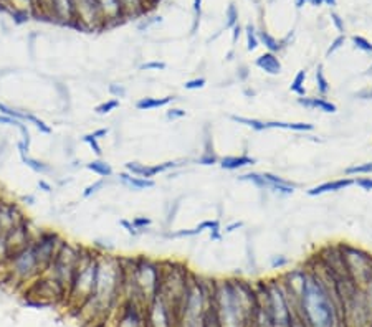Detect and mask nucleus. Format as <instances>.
Here are the masks:
<instances>
[{
  "instance_id": "55",
  "label": "nucleus",
  "mask_w": 372,
  "mask_h": 327,
  "mask_svg": "<svg viewBox=\"0 0 372 327\" xmlns=\"http://www.w3.org/2000/svg\"><path fill=\"white\" fill-rule=\"evenodd\" d=\"M308 2L311 3V5H314V7H318V5L324 3V0H308Z\"/></svg>"
},
{
  "instance_id": "20",
  "label": "nucleus",
  "mask_w": 372,
  "mask_h": 327,
  "mask_svg": "<svg viewBox=\"0 0 372 327\" xmlns=\"http://www.w3.org/2000/svg\"><path fill=\"white\" fill-rule=\"evenodd\" d=\"M174 101V96H164V98H141L136 103V109L139 111H152V109L169 106Z\"/></svg>"
},
{
  "instance_id": "22",
  "label": "nucleus",
  "mask_w": 372,
  "mask_h": 327,
  "mask_svg": "<svg viewBox=\"0 0 372 327\" xmlns=\"http://www.w3.org/2000/svg\"><path fill=\"white\" fill-rule=\"evenodd\" d=\"M85 167L90 170V172L100 175L101 179H110L111 175H113V167L106 162V160H103V159L91 160V162L85 164Z\"/></svg>"
},
{
  "instance_id": "3",
  "label": "nucleus",
  "mask_w": 372,
  "mask_h": 327,
  "mask_svg": "<svg viewBox=\"0 0 372 327\" xmlns=\"http://www.w3.org/2000/svg\"><path fill=\"white\" fill-rule=\"evenodd\" d=\"M98 254H100V251H96L95 248L83 246L80 263L75 269L68 291H66L65 303H68L71 309H80L95 294L96 274H98Z\"/></svg>"
},
{
  "instance_id": "53",
  "label": "nucleus",
  "mask_w": 372,
  "mask_h": 327,
  "mask_svg": "<svg viewBox=\"0 0 372 327\" xmlns=\"http://www.w3.org/2000/svg\"><path fill=\"white\" fill-rule=\"evenodd\" d=\"M194 12L195 15L200 17V12H202V0H194Z\"/></svg>"
},
{
  "instance_id": "13",
  "label": "nucleus",
  "mask_w": 372,
  "mask_h": 327,
  "mask_svg": "<svg viewBox=\"0 0 372 327\" xmlns=\"http://www.w3.org/2000/svg\"><path fill=\"white\" fill-rule=\"evenodd\" d=\"M354 185V179H338V180H331V182H324L321 185H316L313 187V189H309L306 194L309 197H318V195H324V194H329V192H339V190H344L348 189V187Z\"/></svg>"
},
{
  "instance_id": "38",
  "label": "nucleus",
  "mask_w": 372,
  "mask_h": 327,
  "mask_svg": "<svg viewBox=\"0 0 372 327\" xmlns=\"http://www.w3.org/2000/svg\"><path fill=\"white\" fill-rule=\"evenodd\" d=\"M167 68V65L164 63V61H146V63H142L141 66H139V70L141 71H149V70H156V71H162Z\"/></svg>"
},
{
  "instance_id": "48",
  "label": "nucleus",
  "mask_w": 372,
  "mask_h": 327,
  "mask_svg": "<svg viewBox=\"0 0 372 327\" xmlns=\"http://www.w3.org/2000/svg\"><path fill=\"white\" fill-rule=\"evenodd\" d=\"M331 20H333L334 27L338 28V32H341V35H343V32H344V22H343V18H341L336 12H333V13H331Z\"/></svg>"
},
{
  "instance_id": "4",
  "label": "nucleus",
  "mask_w": 372,
  "mask_h": 327,
  "mask_svg": "<svg viewBox=\"0 0 372 327\" xmlns=\"http://www.w3.org/2000/svg\"><path fill=\"white\" fill-rule=\"evenodd\" d=\"M3 274H5V281L15 283L18 286L30 284L40 274H43L37 261V256L33 253L32 243L28 246H25L23 250L10 254L8 261L3 266Z\"/></svg>"
},
{
  "instance_id": "49",
  "label": "nucleus",
  "mask_w": 372,
  "mask_h": 327,
  "mask_svg": "<svg viewBox=\"0 0 372 327\" xmlns=\"http://www.w3.org/2000/svg\"><path fill=\"white\" fill-rule=\"evenodd\" d=\"M38 189L41 192H45V194H48V195L53 194V185H51L50 182H46L45 179H40L38 180Z\"/></svg>"
},
{
  "instance_id": "19",
  "label": "nucleus",
  "mask_w": 372,
  "mask_h": 327,
  "mask_svg": "<svg viewBox=\"0 0 372 327\" xmlns=\"http://www.w3.org/2000/svg\"><path fill=\"white\" fill-rule=\"evenodd\" d=\"M20 159H22V162L27 165L28 169H32L35 174L45 175L46 177V175H51L55 172V169L51 164L43 162V160H40V159H35L30 154H20Z\"/></svg>"
},
{
  "instance_id": "51",
  "label": "nucleus",
  "mask_w": 372,
  "mask_h": 327,
  "mask_svg": "<svg viewBox=\"0 0 372 327\" xmlns=\"http://www.w3.org/2000/svg\"><path fill=\"white\" fill-rule=\"evenodd\" d=\"M108 132H110V129L108 127H100V129H96V131H93V132H90L93 137H96L98 141L100 139H103V137H106L108 136Z\"/></svg>"
},
{
  "instance_id": "32",
  "label": "nucleus",
  "mask_w": 372,
  "mask_h": 327,
  "mask_svg": "<svg viewBox=\"0 0 372 327\" xmlns=\"http://www.w3.org/2000/svg\"><path fill=\"white\" fill-rule=\"evenodd\" d=\"M81 141L85 142V144H88L90 145V149L95 152L96 155H98V159H101V155H103V149H101V145H100V141H98L96 137H93L91 134H85V136L81 137Z\"/></svg>"
},
{
  "instance_id": "46",
  "label": "nucleus",
  "mask_w": 372,
  "mask_h": 327,
  "mask_svg": "<svg viewBox=\"0 0 372 327\" xmlns=\"http://www.w3.org/2000/svg\"><path fill=\"white\" fill-rule=\"evenodd\" d=\"M165 116H167V119H170V121H175V119L185 117V111H182V109H179V108H172V109H169Z\"/></svg>"
},
{
  "instance_id": "11",
  "label": "nucleus",
  "mask_w": 372,
  "mask_h": 327,
  "mask_svg": "<svg viewBox=\"0 0 372 327\" xmlns=\"http://www.w3.org/2000/svg\"><path fill=\"white\" fill-rule=\"evenodd\" d=\"M177 162L174 160H169V162H162V164H156V165H149V164H141V162H127L124 165L127 174L136 175V177H142V179H154L156 175L162 174V172H169L177 167Z\"/></svg>"
},
{
  "instance_id": "36",
  "label": "nucleus",
  "mask_w": 372,
  "mask_h": 327,
  "mask_svg": "<svg viewBox=\"0 0 372 327\" xmlns=\"http://www.w3.org/2000/svg\"><path fill=\"white\" fill-rule=\"evenodd\" d=\"M131 221H132V225L137 228L139 235H141V233H146L152 223L151 218H147V217H136V218H132Z\"/></svg>"
},
{
  "instance_id": "45",
  "label": "nucleus",
  "mask_w": 372,
  "mask_h": 327,
  "mask_svg": "<svg viewBox=\"0 0 372 327\" xmlns=\"http://www.w3.org/2000/svg\"><path fill=\"white\" fill-rule=\"evenodd\" d=\"M289 263V259L286 256H273L271 258V268L273 269H280L283 266H286Z\"/></svg>"
},
{
  "instance_id": "15",
  "label": "nucleus",
  "mask_w": 372,
  "mask_h": 327,
  "mask_svg": "<svg viewBox=\"0 0 372 327\" xmlns=\"http://www.w3.org/2000/svg\"><path fill=\"white\" fill-rule=\"evenodd\" d=\"M255 65L261 71L268 73V75L276 76V75H280V73H281V61L278 60L276 53H270V51H266V53L258 56V58L255 60Z\"/></svg>"
},
{
  "instance_id": "35",
  "label": "nucleus",
  "mask_w": 372,
  "mask_h": 327,
  "mask_svg": "<svg viewBox=\"0 0 372 327\" xmlns=\"http://www.w3.org/2000/svg\"><path fill=\"white\" fill-rule=\"evenodd\" d=\"M8 258H10V250L7 246V240H5V235L0 233V269H3Z\"/></svg>"
},
{
  "instance_id": "5",
  "label": "nucleus",
  "mask_w": 372,
  "mask_h": 327,
  "mask_svg": "<svg viewBox=\"0 0 372 327\" xmlns=\"http://www.w3.org/2000/svg\"><path fill=\"white\" fill-rule=\"evenodd\" d=\"M81 253H83V246L65 240L61 243V246L58 248V251H56L53 261H51L48 269H46L43 274H48V276L56 279L61 286L66 288V291H68L71 279H73L75 269L80 263Z\"/></svg>"
},
{
  "instance_id": "25",
  "label": "nucleus",
  "mask_w": 372,
  "mask_h": 327,
  "mask_svg": "<svg viewBox=\"0 0 372 327\" xmlns=\"http://www.w3.org/2000/svg\"><path fill=\"white\" fill-rule=\"evenodd\" d=\"M304 80H306V71L299 70L294 76V80L289 85V91H293L294 95H298L299 98L306 95V88H304Z\"/></svg>"
},
{
  "instance_id": "6",
  "label": "nucleus",
  "mask_w": 372,
  "mask_h": 327,
  "mask_svg": "<svg viewBox=\"0 0 372 327\" xmlns=\"http://www.w3.org/2000/svg\"><path fill=\"white\" fill-rule=\"evenodd\" d=\"M33 304L37 306H50L56 303H63L66 299V288L53 279L48 274H40L37 279H33L28 284L27 293Z\"/></svg>"
},
{
  "instance_id": "33",
  "label": "nucleus",
  "mask_w": 372,
  "mask_h": 327,
  "mask_svg": "<svg viewBox=\"0 0 372 327\" xmlns=\"http://www.w3.org/2000/svg\"><path fill=\"white\" fill-rule=\"evenodd\" d=\"M346 175H359V174H372V162H366L361 165H353L344 170Z\"/></svg>"
},
{
  "instance_id": "26",
  "label": "nucleus",
  "mask_w": 372,
  "mask_h": 327,
  "mask_svg": "<svg viewBox=\"0 0 372 327\" xmlns=\"http://www.w3.org/2000/svg\"><path fill=\"white\" fill-rule=\"evenodd\" d=\"M27 124H33V126L37 127L41 134H45V136H50V134L53 132V129H51L50 124H46L43 119L38 117L37 114H33L32 111H28V114H27Z\"/></svg>"
},
{
  "instance_id": "29",
  "label": "nucleus",
  "mask_w": 372,
  "mask_h": 327,
  "mask_svg": "<svg viewBox=\"0 0 372 327\" xmlns=\"http://www.w3.org/2000/svg\"><path fill=\"white\" fill-rule=\"evenodd\" d=\"M245 35H247V50L248 51H255L258 48V43H260V40H258V35L255 32V27L248 23L247 27H245Z\"/></svg>"
},
{
  "instance_id": "40",
  "label": "nucleus",
  "mask_w": 372,
  "mask_h": 327,
  "mask_svg": "<svg viewBox=\"0 0 372 327\" xmlns=\"http://www.w3.org/2000/svg\"><path fill=\"white\" fill-rule=\"evenodd\" d=\"M195 162L200 164V165H214V164L219 162V159H217V155L214 152H204L202 157H199Z\"/></svg>"
},
{
  "instance_id": "58",
  "label": "nucleus",
  "mask_w": 372,
  "mask_h": 327,
  "mask_svg": "<svg viewBox=\"0 0 372 327\" xmlns=\"http://www.w3.org/2000/svg\"><path fill=\"white\" fill-rule=\"evenodd\" d=\"M371 70H372V66H371V68H369V71H371Z\"/></svg>"
},
{
  "instance_id": "21",
  "label": "nucleus",
  "mask_w": 372,
  "mask_h": 327,
  "mask_svg": "<svg viewBox=\"0 0 372 327\" xmlns=\"http://www.w3.org/2000/svg\"><path fill=\"white\" fill-rule=\"evenodd\" d=\"M266 129H286V131L308 132L313 131L314 126L308 122H283V121H270L266 122Z\"/></svg>"
},
{
  "instance_id": "8",
  "label": "nucleus",
  "mask_w": 372,
  "mask_h": 327,
  "mask_svg": "<svg viewBox=\"0 0 372 327\" xmlns=\"http://www.w3.org/2000/svg\"><path fill=\"white\" fill-rule=\"evenodd\" d=\"M73 15L75 28L85 30V32L105 28V22H103L96 0H73Z\"/></svg>"
},
{
  "instance_id": "52",
  "label": "nucleus",
  "mask_w": 372,
  "mask_h": 327,
  "mask_svg": "<svg viewBox=\"0 0 372 327\" xmlns=\"http://www.w3.org/2000/svg\"><path fill=\"white\" fill-rule=\"evenodd\" d=\"M240 33H242V27L239 23L235 25L234 28H232V43H237V40H239V36H240Z\"/></svg>"
},
{
  "instance_id": "23",
  "label": "nucleus",
  "mask_w": 372,
  "mask_h": 327,
  "mask_svg": "<svg viewBox=\"0 0 372 327\" xmlns=\"http://www.w3.org/2000/svg\"><path fill=\"white\" fill-rule=\"evenodd\" d=\"M230 119L237 124H244V126L253 129V131H265L266 129V122L260 121V119H251V117H245V116H230Z\"/></svg>"
},
{
  "instance_id": "50",
  "label": "nucleus",
  "mask_w": 372,
  "mask_h": 327,
  "mask_svg": "<svg viewBox=\"0 0 372 327\" xmlns=\"http://www.w3.org/2000/svg\"><path fill=\"white\" fill-rule=\"evenodd\" d=\"M20 202H22V205H27V207H33L37 204V197L33 194H27V195H22L20 197Z\"/></svg>"
},
{
  "instance_id": "9",
  "label": "nucleus",
  "mask_w": 372,
  "mask_h": 327,
  "mask_svg": "<svg viewBox=\"0 0 372 327\" xmlns=\"http://www.w3.org/2000/svg\"><path fill=\"white\" fill-rule=\"evenodd\" d=\"M144 314L147 327H174L175 316L159 294L144 309Z\"/></svg>"
},
{
  "instance_id": "18",
  "label": "nucleus",
  "mask_w": 372,
  "mask_h": 327,
  "mask_svg": "<svg viewBox=\"0 0 372 327\" xmlns=\"http://www.w3.org/2000/svg\"><path fill=\"white\" fill-rule=\"evenodd\" d=\"M263 177L268 180V185H270V190L273 192H278V194H285V195H291L294 189H296V185L291 184L289 180H285L281 177H278L275 174H270V172H265L263 174Z\"/></svg>"
},
{
  "instance_id": "47",
  "label": "nucleus",
  "mask_w": 372,
  "mask_h": 327,
  "mask_svg": "<svg viewBox=\"0 0 372 327\" xmlns=\"http://www.w3.org/2000/svg\"><path fill=\"white\" fill-rule=\"evenodd\" d=\"M356 185H359L363 190H372V179L371 177H364V179H356L354 180Z\"/></svg>"
},
{
  "instance_id": "27",
  "label": "nucleus",
  "mask_w": 372,
  "mask_h": 327,
  "mask_svg": "<svg viewBox=\"0 0 372 327\" xmlns=\"http://www.w3.org/2000/svg\"><path fill=\"white\" fill-rule=\"evenodd\" d=\"M316 90H318V93L321 96H326L328 93H329V90H331V86H329V81H328V78L324 76V71H323V66L319 65L318 68H316Z\"/></svg>"
},
{
  "instance_id": "1",
  "label": "nucleus",
  "mask_w": 372,
  "mask_h": 327,
  "mask_svg": "<svg viewBox=\"0 0 372 327\" xmlns=\"http://www.w3.org/2000/svg\"><path fill=\"white\" fill-rule=\"evenodd\" d=\"M123 294H124L123 258H118L111 253H100L98 254V274H96L95 294L81 308L93 306V314H105L108 309H111L120 301V296Z\"/></svg>"
},
{
  "instance_id": "12",
  "label": "nucleus",
  "mask_w": 372,
  "mask_h": 327,
  "mask_svg": "<svg viewBox=\"0 0 372 327\" xmlns=\"http://www.w3.org/2000/svg\"><path fill=\"white\" fill-rule=\"evenodd\" d=\"M96 3L100 7L103 22H105V28L113 27V25L120 23L121 20L126 18L120 0H96Z\"/></svg>"
},
{
  "instance_id": "42",
  "label": "nucleus",
  "mask_w": 372,
  "mask_h": 327,
  "mask_svg": "<svg viewBox=\"0 0 372 327\" xmlns=\"http://www.w3.org/2000/svg\"><path fill=\"white\" fill-rule=\"evenodd\" d=\"M205 78H195V80H190L187 83H184V88L185 90H202V88L205 86Z\"/></svg>"
},
{
  "instance_id": "57",
  "label": "nucleus",
  "mask_w": 372,
  "mask_h": 327,
  "mask_svg": "<svg viewBox=\"0 0 372 327\" xmlns=\"http://www.w3.org/2000/svg\"><path fill=\"white\" fill-rule=\"evenodd\" d=\"M324 3H328L329 7H334V5H336V0H324Z\"/></svg>"
},
{
  "instance_id": "41",
  "label": "nucleus",
  "mask_w": 372,
  "mask_h": 327,
  "mask_svg": "<svg viewBox=\"0 0 372 327\" xmlns=\"http://www.w3.org/2000/svg\"><path fill=\"white\" fill-rule=\"evenodd\" d=\"M344 41H346V36L344 35H339V36H336V38L333 40V43L329 45V48H328V51H326V56H331L334 53V51H338L341 46L344 45Z\"/></svg>"
},
{
  "instance_id": "44",
  "label": "nucleus",
  "mask_w": 372,
  "mask_h": 327,
  "mask_svg": "<svg viewBox=\"0 0 372 327\" xmlns=\"http://www.w3.org/2000/svg\"><path fill=\"white\" fill-rule=\"evenodd\" d=\"M120 225L124 228V230H126L127 235H131V236H139L137 228L132 225V221H131V220H126V218H123V220H120Z\"/></svg>"
},
{
  "instance_id": "31",
  "label": "nucleus",
  "mask_w": 372,
  "mask_h": 327,
  "mask_svg": "<svg viewBox=\"0 0 372 327\" xmlns=\"http://www.w3.org/2000/svg\"><path fill=\"white\" fill-rule=\"evenodd\" d=\"M239 23V10H237L235 3H230L225 12V28H234Z\"/></svg>"
},
{
  "instance_id": "14",
  "label": "nucleus",
  "mask_w": 372,
  "mask_h": 327,
  "mask_svg": "<svg viewBox=\"0 0 372 327\" xmlns=\"http://www.w3.org/2000/svg\"><path fill=\"white\" fill-rule=\"evenodd\" d=\"M298 105L306 108V109H313V111H323V112H328V114H333L338 111V106L334 105V103H331L328 100H324V98H308V96H301L298 98Z\"/></svg>"
},
{
  "instance_id": "28",
  "label": "nucleus",
  "mask_w": 372,
  "mask_h": 327,
  "mask_svg": "<svg viewBox=\"0 0 372 327\" xmlns=\"http://www.w3.org/2000/svg\"><path fill=\"white\" fill-rule=\"evenodd\" d=\"M121 105L120 100H116V98H113V100H106L103 101L101 105H98L95 108V112L100 114V116H106V114H110L111 111H115V109H118Z\"/></svg>"
},
{
  "instance_id": "24",
  "label": "nucleus",
  "mask_w": 372,
  "mask_h": 327,
  "mask_svg": "<svg viewBox=\"0 0 372 327\" xmlns=\"http://www.w3.org/2000/svg\"><path fill=\"white\" fill-rule=\"evenodd\" d=\"M258 40L261 41L263 45H265V48L270 51V53H276V51H280L283 46H281V41H278L275 36L270 35L266 32V30H261L260 35H258Z\"/></svg>"
},
{
  "instance_id": "54",
  "label": "nucleus",
  "mask_w": 372,
  "mask_h": 327,
  "mask_svg": "<svg viewBox=\"0 0 372 327\" xmlns=\"http://www.w3.org/2000/svg\"><path fill=\"white\" fill-rule=\"evenodd\" d=\"M240 226H244V223H242V221H235V223H232V225L227 226L225 231L230 233V231H234V230H237V228H240Z\"/></svg>"
},
{
  "instance_id": "7",
  "label": "nucleus",
  "mask_w": 372,
  "mask_h": 327,
  "mask_svg": "<svg viewBox=\"0 0 372 327\" xmlns=\"http://www.w3.org/2000/svg\"><path fill=\"white\" fill-rule=\"evenodd\" d=\"M63 241H65V238L61 236L58 231L48 230V228H43V231L32 241L33 253H35V256H37V261L43 273L48 269L56 251H58V248L61 246Z\"/></svg>"
},
{
  "instance_id": "30",
  "label": "nucleus",
  "mask_w": 372,
  "mask_h": 327,
  "mask_svg": "<svg viewBox=\"0 0 372 327\" xmlns=\"http://www.w3.org/2000/svg\"><path fill=\"white\" fill-rule=\"evenodd\" d=\"M106 180H108V179H100V180L93 182V184H90V185L86 187L85 190L81 192V197H83V199H91L93 195H96L98 192L105 189V185H106Z\"/></svg>"
},
{
  "instance_id": "34",
  "label": "nucleus",
  "mask_w": 372,
  "mask_h": 327,
  "mask_svg": "<svg viewBox=\"0 0 372 327\" xmlns=\"http://www.w3.org/2000/svg\"><path fill=\"white\" fill-rule=\"evenodd\" d=\"M200 235V231L197 228H190V230H177V231H167L165 233V238H170V240H175V238H190V236H197Z\"/></svg>"
},
{
  "instance_id": "37",
  "label": "nucleus",
  "mask_w": 372,
  "mask_h": 327,
  "mask_svg": "<svg viewBox=\"0 0 372 327\" xmlns=\"http://www.w3.org/2000/svg\"><path fill=\"white\" fill-rule=\"evenodd\" d=\"M351 40H353V43H354V46L358 50H363V51H366V53H372V43H371L369 40H366L364 36L354 35Z\"/></svg>"
},
{
  "instance_id": "43",
  "label": "nucleus",
  "mask_w": 372,
  "mask_h": 327,
  "mask_svg": "<svg viewBox=\"0 0 372 327\" xmlns=\"http://www.w3.org/2000/svg\"><path fill=\"white\" fill-rule=\"evenodd\" d=\"M23 124V121H18L15 117L5 116V114H0V126H13L15 129H18Z\"/></svg>"
},
{
  "instance_id": "56",
  "label": "nucleus",
  "mask_w": 372,
  "mask_h": 327,
  "mask_svg": "<svg viewBox=\"0 0 372 327\" xmlns=\"http://www.w3.org/2000/svg\"><path fill=\"white\" fill-rule=\"evenodd\" d=\"M306 2H308V0H296V7H298V8H301Z\"/></svg>"
},
{
  "instance_id": "16",
  "label": "nucleus",
  "mask_w": 372,
  "mask_h": 327,
  "mask_svg": "<svg viewBox=\"0 0 372 327\" xmlns=\"http://www.w3.org/2000/svg\"><path fill=\"white\" fill-rule=\"evenodd\" d=\"M118 177H120V182H121L123 185H126L127 189L136 190V192L152 189V187L156 185V182H154V179L136 177V175H131V174H127V172H121L120 175H118Z\"/></svg>"
},
{
  "instance_id": "17",
  "label": "nucleus",
  "mask_w": 372,
  "mask_h": 327,
  "mask_svg": "<svg viewBox=\"0 0 372 327\" xmlns=\"http://www.w3.org/2000/svg\"><path fill=\"white\" fill-rule=\"evenodd\" d=\"M256 160L250 157V155H227V157L220 159L219 164L222 169L225 170H239V169H244V167H248V165H253Z\"/></svg>"
},
{
  "instance_id": "10",
  "label": "nucleus",
  "mask_w": 372,
  "mask_h": 327,
  "mask_svg": "<svg viewBox=\"0 0 372 327\" xmlns=\"http://www.w3.org/2000/svg\"><path fill=\"white\" fill-rule=\"evenodd\" d=\"M27 220L22 207L15 200L0 197V233L7 235L10 230Z\"/></svg>"
},
{
  "instance_id": "2",
  "label": "nucleus",
  "mask_w": 372,
  "mask_h": 327,
  "mask_svg": "<svg viewBox=\"0 0 372 327\" xmlns=\"http://www.w3.org/2000/svg\"><path fill=\"white\" fill-rule=\"evenodd\" d=\"M298 311L308 327H334L336 309L329 289L314 273H306L303 293L299 296Z\"/></svg>"
},
{
  "instance_id": "39",
  "label": "nucleus",
  "mask_w": 372,
  "mask_h": 327,
  "mask_svg": "<svg viewBox=\"0 0 372 327\" xmlns=\"http://www.w3.org/2000/svg\"><path fill=\"white\" fill-rule=\"evenodd\" d=\"M108 90H110V93L116 98V100L124 98V96H126V93H127L126 86H124V85H118V83H113V85H110V88H108Z\"/></svg>"
}]
</instances>
